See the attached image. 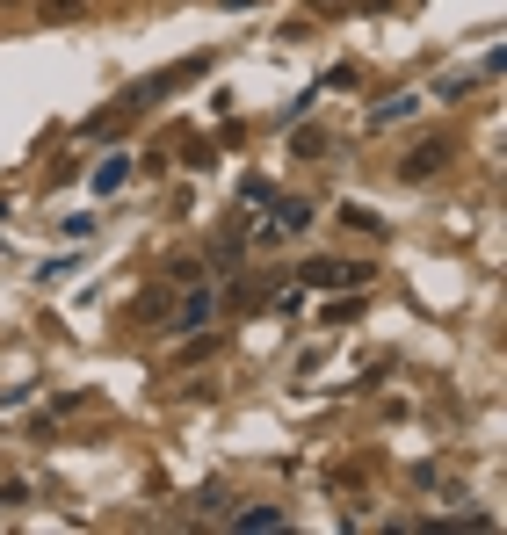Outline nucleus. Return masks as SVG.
<instances>
[{
	"label": "nucleus",
	"instance_id": "nucleus-1",
	"mask_svg": "<svg viewBox=\"0 0 507 535\" xmlns=\"http://www.w3.org/2000/svg\"><path fill=\"white\" fill-rule=\"evenodd\" d=\"M370 275H377L370 261H305V268H297L305 290H363Z\"/></svg>",
	"mask_w": 507,
	"mask_h": 535
},
{
	"label": "nucleus",
	"instance_id": "nucleus-2",
	"mask_svg": "<svg viewBox=\"0 0 507 535\" xmlns=\"http://www.w3.org/2000/svg\"><path fill=\"white\" fill-rule=\"evenodd\" d=\"M442 167H450V138H428V145H413L406 160H399V181H406V188H421V181H435Z\"/></svg>",
	"mask_w": 507,
	"mask_h": 535
},
{
	"label": "nucleus",
	"instance_id": "nucleus-3",
	"mask_svg": "<svg viewBox=\"0 0 507 535\" xmlns=\"http://www.w3.org/2000/svg\"><path fill=\"white\" fill-rule=\"evenodd\" d=\"M211 319H218V297L203 290V282H189V290H182V311H174V326L196 333V326H211Z\"/></svg>",
	"mask_w": 507,
	"mask_h": 535
},
{
	"label": "nucleus",
	"instance_id": "nucleus-4",
	"mask_svg": "<svg viewBox=\"0 0 507 535\" xmlns=\"http://www.w3.org/2000/svg\"><path fill=\"white\" fill-rule=\"evenodd\" d=\"M225 528H240V535H268V528H283V507H232Z\"/></svg>",
	"mask_w": 507,
	"mask_h": 535
},
{
	"label": "nucleus",
	"instance_id": "nucleus-5",
	"mask_svg": "<svg viewBox=\"0 0 507 535\" xmlns=\"http://www.w3.org/2000/svg\"><path fill=\"white\" fill-rule=\"evenodd\" d=\"M406 116H421V94H392V102H377L370 109V131H392V123H406Z\"/></svg>",
	"mask_w": 507,
	"mask_h": 535
},
{
	"label": "nucleus",
	"instance_id": "nucleus-6",
	"mask_svg": "<svg viewBox=\"0 0 507 535\" xmlns=\"http://www.w3.org/2000/svg\"><path fill=\"white\" fill-rule=\"evenodd\" d=\"M87 181H95V196H116V188L131 181V160H124V152H109V160H102L95 174H87Z\"/></svg>",
	"mask_w": 507,
	"mask_h": 535
},
{
	"label": "nucleus",
	"instance_id": "nucleus-7",
	"mask_svg": "<svg viewBox=\"0 0 507 535\" xmlns=\"http://www.w3.org/2000/svg\"><path fill=\"white\" fill-rule=\"evenodd\" d=\"M341 225H348V232H363V239H377V232H384V217H377L370 203H341Z\"/></svg>",
	"mask_w": 507,
	"mask_h": 535
},
{
	"label": "nucleus",
	"instance_id": "nucleus-8",
	"mask_svg": "<svg viewBox=\"0 0 507 535\" xmlns=\"http://www.w3.org/2000/svg\"><path fill=\"white\" fill-rule=\"evenodd\" d=\"M290 152H297V160H319V152H326V131H312V123L297 116V138H290Z\"/></svg>",
	"mask_w": 507,
	"mask_h": 535
},
{
	"label": "nucleus",
	"instance_id": "nucleus-9",
	"mask_svg": "<svg viewBox=\"0 0 507 535\" xmlns=\"http://www.w3.org/2000/svg\"><path fill=\"white\" fill-rule=\"evenodd\" d=\"M196 507H203V514H232V492H225V485H203Z\"/></svg>",
	"mask_w": 507,
	"mask_h": 535
},
{
	"label": "nucleus",
	"instance_id": "nucleus-10",
	"mask_svg": "<svg viewBox=\"0 0 507 535\" xmlns=\"http://www.w3.org/2000/svg\"><path fill=\"white\" fill-rule=\"evenodd\" d=\"M471 87H479V80H471V73H450V80H442V87H435V102H464V94H471Z\"/></svg>",
	"mask_w": 507,
	"mask_h": 535
},
{
	"label": "nucleus",
	"instance_id": "nucleus-11",
	"mask_svg": "<svg viewBox=\"0 0 507 535\" xmlns=\"http://www.w3.org/2000/svg\"><path fill=\"white\" fill-rule=\"evenodd\" d=\"M167 282H174V290H189V282H203V261H167Z\"/></svg>",
	"mask_w": 507,
	"mask_h": 535
},
{
	"label": "nucleus",
	"instance_id": "nucleus-12",
	"mask_svg": "<svg viewBox=\"0 0 507 535\" xmlns=\"http://www.w3.org/2000/svg\"><path fill=\"white\" fill-rule=\"evenodd\" d=\"M87 8V0H44V22H73Z\"/></svg>",
	"mask_w": 507,
	"mask_h": 535
}]
</instances>
